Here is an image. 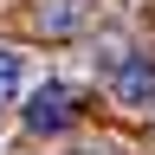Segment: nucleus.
Wrapping results in <instances>:
<instances>
[{
  "mask_svg": "<svg viewBox=\"0 0 155 155\" xmlns=\"http://www.w3.org/2000/svg\"><path fill=\"white\" fill-rule=\"evenodd\" d=\"M110 97L123 110H155V58L149 52H123L110 71Z\"/></svg>",
  "mask_w": 155,
  "mask_h": 155,
  "instance_id": "1",
  "label": "nucleus"
},
{
  "mask_svg": "<svg viewBox=\"0 0 155 155\" xmlns=\"http://www.w3.org/2000/svg\"><path fill=\"white\" fill-rule=\"evenodd\" d=\"M71 110H78V97H71V84H39L32 97H26V129L32 136H58V129H71Z\"/></svg>",
  "mask_w": 155,
  "mask_h": 155,
  "instance_id": "2",
  "label": "nucleus"
},
{
  "mask_svg": "<svg viewBox=\"0 0 155 155\" xmlns=\"http://www.w3.org/2000/svg\"><path fill=\"white\" fill-rule=\"evenodd\" d=\"M39 32H45V39H65V32H78V26H84V19H91V0H39Z\"/></svg>",
  "mask_w": 155,
  "mask_h": 155,
  "instance_id": "3",
  "label": "nucleus"
},
{
  "mask_svg": "<svg viewBox=\"0 0 155 155\" xmlns=\"http://www.w3.org/2000/svg\"><path fill=\"white\" fill-rule=\"evenodd\" d=\"M19 78H26V58H19L13 45H0V104L19 97Z\"/></svg>",
  "mask_w": 155,
  "mask_h": 155,
  "instance_id": "4",
  "label": "nucleus"
},
{
  "mask_svg": "<svg viewBox=\"0 0 155 155\" xmlns=\"http://www.w3.org/2000/svg\"><path fill=\"white\" fill-rule=\"evenodd\" d=\"M78 155H116V149H104V142H91V149H78Z\"/></svg>",
  "mask_w": 155,
  "mask_h": 155,
  "instance_id": "5",
  "label": "nucleus"
}]
</instances>
